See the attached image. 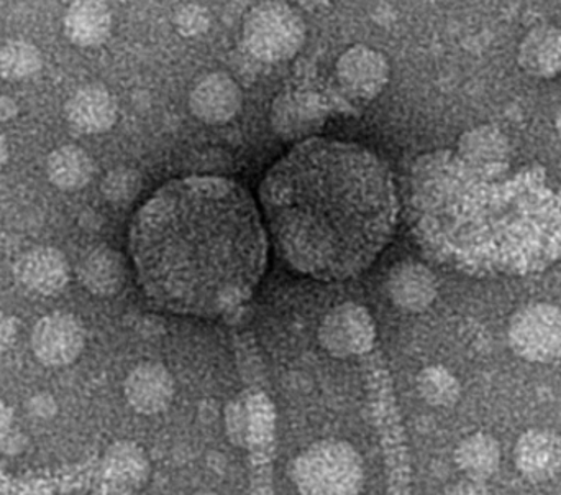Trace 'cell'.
<instances>
[{
  "label": "cell",
  "instance_id": "obj_1",
  "mask_svg": "<svg viewBox=\"0 0 561 495\" xmlns=\"http://www.w3.org/2000/svg\"><path fill=\"white\" fill-rule=\"evenodd\" d=\"M266 249L255 201L226 178L171 181L130 229L141 286L181 315L217 316L242 305L265 273Z\"/></svg>",
  "mask_w": 561,
  "mask_h": 495
},
{
  "label": "cell",
  "instance_id": "obj_2",
  "mask_svg": "<svg viewBox=\"0 0 561 495\" xmlns=\"http://www.w3.org/2000/svg\"><path fill=\"white\" fill-rule=\"evenodd\" d=\"M260 198L284 259L319 280L363 272L388 246L398 216L388 167L330 138L300 142L266 175Z\"/></svg>",
  "mask_w": 561,
  "mask_h": 495
},
{
  "label": "cell",
  "instance_id": "obj_3",
  "mask_svg": "<svg viewBox=\"0 0 561 495\" xmlns=\"http://www.w3.org/2000/svg\"><path fill=\"white\" fill-rule=\"evenodd\" d=\"M293 481L300 495H359L365 464L346 441H317L294 461Z\"/></svg>",
  "mask_w": 561,
  "mask_h": 495
},
{
  "label": "cell",
  "instance_id": "obj_4",
  "mask_svg": "<svg viewBox=\"0 0 561 495\" xmlns=\"http://www.w3.org/2000/svg\"><path fill=\"white\" fill-rule=\"evenodd\" d=\"M306 35L302 15L284 0H265L252 7L243 20V43L260 61L294 58L302 48Z\"/></svg>",
  "mask_w": 561,
  "mask_h": 495
},
{
  "label": "cell",
  "instance_id": "obj_5",
  "mask_svg": "<svg viewBox=\"0 0 561 495\" xmlns=\"http://www.w3.org/2000/svg\"><path fill=\"white\" fill-rule=\"evenodd\" d=\"M514 355L527 362L550 364L561 358V308L553 303H529L514 313L507 328Z\"/></svg>",
  "mask_w": 561,
  "mask_h": 495
},
{
  "label": "cell",
  "instance_id": "obj_6",
  "mask_svg": "<svg viewBox=\"0 0 561 495\" xmlns=\"http://www.w3.org/2000/svg\"><path fill=\"white\" fill-rule=\"evenodd\" d=\"M376 323L368 308L358 303H342L327 313L319 326V342L330 356L355 358L371 351Z\"/></svg>",
  "mask_w": 561,
  "mask_h": 495
},
{
  "label": "cell",
  "instance_id": "obj_7",
  "mask_svg": "<svg viewBox=\"0 0 561 495\" xmlns=\"http://www.w3.org/2000/svg\"><path fill=\"white\" fill-rule=\"evenodd\" d=\"M84 346V326L69 313L43 316L32 331L33 355L46 368H68L78 361Z\"/></svg>",
  "mask_w": 561,
  "mask_h": 495
},
{
  "label": "cell",
  "instance_id": "obj_8",
  "mask_svg": "<svg viewBox=\"0 0 561 495\" xmlns=\"http://www.w3.org/2000/svg\"><path fill=\"white\" fill-rule=\"evenodd\" d=\"M335 75L340 88L346 94L363 101H371L385 91L391 69L388 59L378 49L355 45L340 56Z\"/></svg>",
  "mask_w": 561,
  "mask_h": 495
},
{
  "label": "cell",
  "instance_id": "obj_9",
  "mask_svg": "<svg viewBox=\"0 0 561 495\" xmlns=\"http://www.w3.org/2000/svg\"><path fill=\"white\" fill-rule=\"evenodd\" d=\"M16 282L39 296H55L71 279L68 259L56 247H33L19 257L13 267Z\"/></svg>",
  "mask_w": 561,
  "mask_h": 495
},
{
  "label": "cell",
  "instance_id": "obj_10",
  "mask_svg": "<svg viewBox=\"0 0 561 495\" xmlns=\"http://www.w3.org/2000/svg\"><path fill=\"white\" fill-rule=\"evenodd\" d=\"M242 89L222 71L204 76L190 94V111L204 124H227L242 111Z\"/></svg>",
  "mask_w": 561,
  "mask_h": 495
},
{
  "label": "cell",
  "instance_id": "obj_11",
  "mask_svg": "<svg viewBox=\"0 0 561 495\" xmlns=\"http://www.w3.org/2000/svg\"><path fill=\"white\" fill-rule=\"evenodd\" d=\"M327 109L312 92L290 91L273 102V131L284 140H300L316 134L325 122Z\"/></svg>",
  "mask_w": 561,
  "mask_h": 495
},
{
  "label": "cell",
  "instance_id": "obj_12",
  "mask_svg": "<svg viewBox=\"0 0 561 495\" xmlns=\"http://www.w3.org/2000/svg\"><path fill=\"white\" fill-rule=\"evenodd\" d=\"M65 115L78 134L98 135L111 131L118 119V105L102 85H84L69 95Z\"/></svg>",
  "mask_w": 561,
  "mask_h": 495
},
{
  "label": "cell",
  "instance_id": "obj_13",
  "mask_svg": "<svg viewBox=\"0 0 561 495\" xmlns=\"http://www.w3.org/2000/svg\"><path fill=\"white\" fill-rule=\"evenodd\" d=\"M514 463L530 483L553 480L561 471V438L546 428L527 430L514 448Z\"/></svg>",
  "mask_w": 561,
  "mask_h": 495
},
{
  "label": "cell",
  "instance_id": "obj_14",
  "mask_svg": "<svg viewBox=\"0 0 561 495\" xmlns=\"http://www.w3.org/2000/svg\"><path fill=\"white\" fill-rule=\"evenodd\" d=\"M124 392L135 412L157 415L170 407L176 385L171 372L160 362H141L125 379Z\"/></svg>",
  "mask_w": 561,
  "mask_h": 495
},
{
  "label": "cell",
  "instance_id": "obj_15",
  "mask_svg": "<svg viewBox=\"0 0 561 495\" xmlns=\"http://www.w3.org/2000/svg\"><path fill=\"white\" fill-rule=\"evenodd\" d=\"M386 290L398 308L422 313L434 305L438 282L434 272L424 263L401 262L389 272Z\"/></svg>",
  "mask_w": 561,
  "mask_h": 495
},
{
  "label": "cell",
  "instance_id": "obj_16",
  "mask_svg": "<svg viewBox=\"0 0 561 495\" xmlns=\"http://www.w3.org/2000/svg\"><path fill=\"white\" fill-rule=\"evenodd\" d=\"M112 12L104 0H75L62 16L66 38L79 48H98L112 35Z\"/></svg>",
  "mask_w": 561,
  "mask_h": 495
},
{
  "label": "cell",
  "instance_id": "obj_17",
  "mask_svg": "<svg viewBox=\"0 0 561 495\" xmlns=\"http://www.w3.org/2000/svg\"><path fill=\"white\" fill-rule=\"evenodd\" d=\"M275 412L272 402L262 392L240 395L227 405V435L236 445H247L265 438L273 428Z\"/></svg>",
  "mask_w": 561,
  "mask_h": 495
},
{
  "label": "cell",
  "instance_id": "obj_18",
  "mask_svg": "<svg viewBox=\"0 0 561 495\" xmlns=\"http://www.w3.org/2000/svg\"><path fill=\"white\" fill-rule=\"evenodd\" d=\"M457 157L474 170H497L510 167V144L500 128L480 125L461 135Z\"/></svg>",
  "mask_w": 561,
  "mask_h": 495
},
{
  "label": "cell",
  "instance_id": "obj_19",
  "mask_svg": "<svg viewBox=\"0 0 561 495\" xmlns=\"http://www.w3.org/2000/svg\"><path fill=\"white\" fill-rule=\"evenodd\" d=\"M520 68L536 78H552L561 71V29L540 25L530 30L517 52Z\"/></svg>",
  "mask_w": 561,
  "mask_h": 495
},
{
  "label": "cell",
  "instance_id": "obj_20",
  "mask_svg": "<svg viewBox=\"0 0 561 495\" xmlns=\"http://www.w3.org/2000/svg\"><path fill=\"white\" fill-rule=\"evenodd\" d=\"M125 275V260L117 250L107 246L89 250L79 266L82 285L98 296H112L121 292Z\"/></svg>",
  "mask_w": 561,
  "mask_h": 495
},
{
  "label": "cell",
  "instance_id": "obj_21",
  "mask_svg": "<svg viewBox=\"0 0 561 495\" xmlns=\"http://www.w3.org/2000/svg\"><path fill=\"white\" fill-rule=\"evenodd\" d=\"M95 164L91 155L78 145H62L48 155L46 175L56 188L78 191L91 183Z\"/></svg>",
  "mask_w": 561,
  "mask_h": 495
},
{
  "label": "cell",
  "instance_id": "obj_22",
  "mask_svg": "<svg viewBox=\"0 0 561 495\" xmlns=\"http://www.w3.org/2000/svg\"><path fill=\"white\" fill-rule=\"evenodd\" d=\"M501 445L488 434H474L465 438L455 451V461L461 473L473 481H488L500 471Z\"/></svg>",
  "mask_w": 561,
  "mask_h": 495
},
{
  "label": "cell",
  "instance_id": "obj_23",
  "mask_svg": "<svg viewBox=\"0 0 561 495\" xmlns=\"http://www.w3.org/2000/svg\"><path fill=\"white\" fill-rule=\"evenodd\" d=\"M105 474L121 486H140L150 473L147 454L131 441H118L104 458Z\"/></svg>",
  "mask_w": 561,
  "mask_h": 495
},
{
  "label": "cell",
  "instance_id": "obj_24",
  "mask_svg": "<svg viewBox=\"0 0 561 495\" xmlns=\"http://www.w3.org/2000/svg\"><path fill=\"white\" fill-rule=\"evenodd\" d=\"M43 69L38 46L26 40H12L0 48V76L5 81H30Z\"/></svg>",
  "mask_w": 561,
  "mask_h": 495
},
{
  "label": "cell",
  "instance_id": "obj_25",
  "mask_svg": "<svg viewBox=\"0 0 561 495\" xmlns=\"http://www.w3.org/2000/svg\"><path fill=\"white\" fill-rule=\"evenodd\" d=\"M417 392L431 407L450 408L460 401L461 385L444 365H428L417 375Z\"/></svg>",
  "mask_w": 561,
  "mask_h": 495
},
{
  "label": "cell",
  "instance_id": "obj_26",
  "mask_svg": "<svg viewBox=\"0 0 561 495\" xmlns=\"http://www.w3.org/2000/svg\"><path fill=\"white\" fill-rule=\"evenodd\" d=\"M141 190V178L131 168H115L102 181V193L112 203H130Z\"/></svg>",
  "mask_w": 561,
  "mask_h": 495
},
{
  "label": "cell",
  "instance_id": "obj_27",
  "mask_svg": "<svg viewBox=\"0 0 561 495\" xmlns=\"http://www.w3.org/2000/svg\"><path fill=\"white\" fill-rule=\"evenodd\" d=\"M210 15L207 9L196 5V3H187V5L178 9L174 13V29L186 36V38H194V36L204 35L209 30Z\"/></svg>",
  "mask_w": 561,
  "mask_h": 495
},
{
  "label": "cell",
  "instance_id": "obj_28",
  "mask_svg": "<svg viewBox=\"0 0 561 495\" xmlns=\"http://www.w3.org/2000/svg\"><path fill=\"white\" fill-rule=\"evenodd\" d=\"M19 338V322L15 316L0 313V355L13 348Z\"/></svg>",
  "mask_w": 561,
  "mask_h": 495
},
{
  "label": "cell",
  "instance_id": "obj_29",
  "mask_svg": "<svg viewBox=\"0 0 561 495\" xmlns=\"http://www.w3.org/2000/svg\"><path fill=\"white\" fill-rule=\"evenodd\" d=\"M30 412L38 418H49L56 414V402L51 395L39 394L30 401Z\"/></svg>",
  "mask_w": 561,
  "mask_h": 495
},
{
  "label": "cell",
  "instance_id": "obj_30",
  "mask_svg": "<svg viewBox=\"0 0 561 495\" xmlns=\"http://www.w3.org/2000/svg\"><path fill=\"white\" fill-rule=\"evenodd\" d=\"M12 410H10L9 405L5 402L0 401V443L5 440L7 435L10 434V428H12Z\"/></svg>",
  "mask_w": 561,
  "mask_h": 495
},
{
  "label": "cell",
  "instance_id": "obj_31",
  "mask_svg": "<svg viewBox=\"0 0 561 495\" xmlns=\"http://www.w3.org/2000/svg\"><path fill=\"white\" fill-rule=\"evenodd\" d=\"M19 108L16 102L10 98H0V121H10L15 117Z\"/></svg>",
  "mask_w": 561,
  "mask_h": 495
},
{
  "label": "cell",
  "instance_id": "obj_32",
  "mask_svg": "<svg viewBox=\"0 0 561 495\" xmlns=\"http://www.w3.org/2000/svg\"><path fill=\"white\" fill-rule=\"evenodd\" d=\"M10 150L9 144H7L5 137L0 135V170L5 167L7 161H9Z\"/></svg>",
  "mask_w": 561,
  "mask_h": 495
},
{
  "label": "cell",
  "instance_id": "obj_33",
  "mask_svg": "<svg viewBox=\"0 0 561 495\" xmlns=\"http://www.w3.org/2000/svg\"><path fill=\"white\" fill-rule=\"evenodd\" d=\"M304 7H309V9H316V7L323 5V3L329 2V0H299Z\"/></svg>",
  "mask_w": 561,
  "mask_h": 495
},
{
  "label": "cell",
  "instance_id": "obj_34",
  "mask_svg": "<svg viewBox=\"0 0 561 495\" xmlns=\"http://www.w3.org/2000/svg\"><path fill=\"white\" fill-rule=\"evenodd\" d=\"M556 127H557V132H559V135L561 137V108H560V111L557 112Z\"/></svg>",
  "mask_w": 561,
  "mask_h": 495
},
{
  "label": "cell",
  "instance_id": "obj_35",
  "mask_svg": "<svg viewBox=\"0 0 561 495\" xmlns=\"http://www.w3.org/2000/svg\"><path fill=\"white\" fill-rule=\"evenodd\" d=\"M193 495H219V494H216V493H197V494H193Z\"/></svg>",
  "mask_w": 561,
  "mask_h": 495
}]
</instances>
